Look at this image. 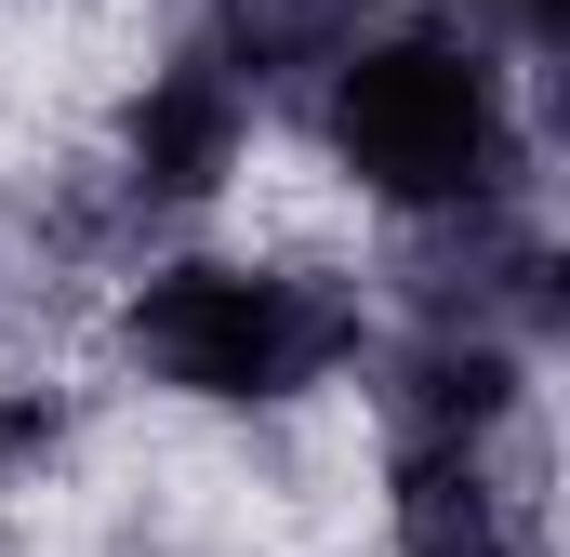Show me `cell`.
I'll return each mask as SVG.
<instances>
[{
  "label": "cell",
  "instance_id": "cell-1",
  "mask_svg": "<svg viewBox=\"0 0 570 557\" xmlns=\"http://www.w3.org/2000/svg\"><path fill=\"white\" fill-rule=\"evenodd\" d=\"M318 159L345 173L358 213L425 226L478 199H544V120H531V67L478 27H451L438 0L412 13H358L345 53L305 80Z\"/></svg>",
  "mask_w": 570,
  "mask_h": 557
},
{
  "label": "cell",
  "instance_id": "cell-4",
  "mask_svg": "<svg viewBox=\"0 0 570 557\" xmlns=\"http://www.w3.org/2000/svg\"><path fill=\"white\" fill-rule=\"evenodd\" d=\"M385 557H544V491L504 438H385Z\"/></svg>",
  "mask_w": 570,
  "mask_h": 557
},
{
  "label": "cell",
  "instance_id": "cell-5",
  "mask_svg": "<svg viewBox=\"0 0 570 557\" xmlns=\"http://www.w3.org/2000/svg\"><path fill=\"white\" fill-rule=\"evenodd\" d=\"M358 372H372V424L385 438H518V424L544 412V385H531L544 359L504 345V332H438V319H412Z\"/></svg>",
  "mask_w": 570,
  "mask_h": 557
},
{
  "label": "cell",
  "instance_id": "cell-6",
  "mask_svg": "<svg viewBox=\"0 0 570 557\" xmlns=\"http://www.w3.org/2000/svg\"><path fill=\"white\" fill-rule=\"evenodd\" d=\"M67 465H80V385H53V372H0V505L53 491Z\"/></svg>",
  "mask_w": 570,
  "mask_h": 557
},
{
  "label": "cell",
  "instance_id": "cell-2",
  "mask_svg": "<svg viewBox=\"0 0 570 557\" xmlns=\"http://www.w3.org/2000/svg\"><path fill=\"white\" fill-rule=\"evenodd\" d=\"M107 359L186 412L279 424L372 359V278L305 253H146L107 292Z\"/></svg>",
  "mask_w": 570,
  "mask_h": 557
},
{
  "label": "cell",
  "instance_id": "cell-3",
  "mask_svg": "<svg viewBox=\"0 0 570 557\" xmlns=\"http://www.w3.org/2000/svg\"><path fill=\"white\" fill-rule=\"evenodd\" d=\"M253 134H266V107L199 40L146 53L120 80V107H107V199H120V226H186V213L239 199L253 186Z\"/></svg>",
  "mask_w": 570,
  "mask_h": 557
}]
</instances>
